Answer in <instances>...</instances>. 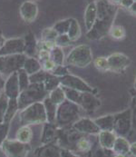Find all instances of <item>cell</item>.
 Here are the masks:
<instances>
[{"label":"cell","mask_w":136,"mask_h":157,"mask_svg":"<svg viewBox=\"0 0 136 157\" xmlns=\"http://www.w3.org/2000/svg\"><path fill=\"white\" fill-rule=\"evenodd\" d=\"M44 105H45V112H46V116H47V123L55 124V118H56V112H57V107L55 104H54L48 96L44 100Z\"/></svg>","instance_id":"cell-24"},{"label":"cell","mask_w":136,"mask_h":157,"mask_svg":"<svg viewBox=\"0 0 136 157\" xmlns=\"http://www.w3.org/2000/svg\"><path fill=\"white\" fill-rule=\"evenodd\" d=\"M76 149L81 153H88L92 150V144L85 136L83 135L76 143Z\"/></svg>","instance_id":"cell-31"},{"label":"cell","mask_w":136,"mask_h":157,"mask_svg":"<svg viewBox=\"0 0 136 157\" xmlns=\"http://www.w3.org/2000/svg\"><path fill=\"white\" fill-rule=\"evenodd\" d=\"M50 54H51V60L56 66H64L66 57L62 47L56 45L50 51Z\"/></svg>","instance_id":"cell-28"},{"label":"cell","mask_w":136,"mask_h":157,"mask_svg":"<svg viewBox=\"0 0 136 157\" xmlns=\"http://www.w3.org/2000/svg\"><path fill=\"white\" fill-rule=\"evenodd\" d=\"M129 155L136 157V142L130 144V153Z\"/></svg>","instance_id":"cell-46"},{"label":"cell","mask_w":136,"mask_h":157,"mask_svg":"<svg viewBox=\"0 0 136 157\" xmlns=\"http://www.w3.org/2000/svg\"><path fill=\"white\" fill-rule=\"evenodd\" d=\"M61 157H91L86 155H79L74 154L73 151H70L67 149H62L61 150Z\"/></svg>","instance_id":"cell-44"},{"label":"cell","mask_w":136,"mask_h":157,"mask_svg":"<svg viewBox=\"0 0 136 157\" xmlns=\"http://www.w3.org/2000/svg\"><path fill=\"white\" fill-rule=\"evenodd\" d=\"M44 85H45V90L50 93L52 92L53 90H55V88L59 87L61 85H60V80L57 76L52 75V74H49L47 78L45 79V81L44 82Z\"/></svg>","instance_id":"cell-30"},{"label":"cell","mask_w":136,"mask_h":157,"mask_svg":"<svg viewBox=\"0 0 136 157\" xmlns=\"http://www.w3.org/2000/svg\"><path fill=\"white\" fill-rule=\"evenodd\" d=\"M97 18V6L96 2H91L88 4L85 13V24L87 32H90L93 29Z\"/></svg>","instance_id":"cell-18"},{"label":"cell","mask_w":136,"mask_h":157,"mask_svg":"<svg viewBox=\"0 0 136 157\" xmlns=\"http://www.w3.org/2000/svg\"><path fill=\"white\" fill-rule=\"evenodd\" d=\"M33 138V131L30 126H21L16 135V139L23 144H29Z\"/></svg>","instance_id":"cell-25"},{"label":"cell","mask_w":136,"mask_h":157,"mask_svg":"<svg viewBox=\"0 0 136 157\" xmlns=\"http://www.w3.org/2000/svg\"><path fill=\"white\" fill-rule=\"evenodd\" d=\"M52 75L60 78V77H63L66 75H69V71H68L67 67H66L65 66H57L55 69L53 71Z\"/></svg>","instance_id":"cell-43"},{"label":"cell","mask_w":136,"mask_h":157,"mask_svg":"<svg viewBox=\"0 0 136 157\" xmlns=\"http://www.w3.org/2000/svg\"><path fill=\"white\" fill-rule=\"evenodd\" d=\"M92 59V52L89 45H81L72 49L66 57L65 62L71 66L84 68L90 65Z\"/></svg>","instance_id":"cell-5"},{"label":"cell","mask_w":136,"mask_h":157,"mask_svg":"<svg viewBox=\"0 0 136 157\" xmlns=\"http://www.w3.org/2000/svg\"><path fill=\"white\" fill-rule=\"evenodd\" d=\"M6 39L4 37V36L0 33V50L2 49V47H3V45H5V43H6Z\"/></svg>","instance_id":"cell-47"},{"label":"cell","mask_w":136,"mask_h":157,"mask_svg":"<svg viewBox=\"0 0 136 157\" xmlns=\"http://www.w3.org/2000/svg\"><path fill=\"white\" fill-rule=\"evenodd\" d=\"M59 35L53 28H45L42 32V42H55Z\"/></svg>","instance_id":"cell-32"},{"label":"cell","mask_w":136,"mask_h":157,"mask_svg":"<svg viewBox=\"0 0 136 157\" xmlns=\"http://www.w3.org/2000/svg\"><path fill=\"white\" fill-rule=\"evenodd\" d=\"M49 93L45 90L44 84H30V86L20 93L17 101L19 105V110L36 104L44 102L48 96Z\"/></svg>","instance_id":"cell-4"},{"label":"cell","mask_w":136,"mask_h":157,"mask_svg":"<svg viewBox=\"0 0 136 157\" xmlns=\"http://www.w3.org/2000/svg\"><path fill=\"white\" fill-rule=\"evenodd\" d=\"M94 123L100 128L101 131H113L114 127V115H105L96 118Z\"/></svg>","instance_id":"cell-23"},{"label":"cell","mask_w":136,"mask_h":157,"mask_svg":"<svg viewBox=\"0 0 136 157\" xmlns=\"http://www.w3.org/2000/svg\"><path fill=\"white\" fill-rule=\"evenodd\" d=\"M57 125L51 123H45L44 126V130L42 133V144H48L55 143L57 138Z\"/></svg>","instance_id":"cell-17"},{"label":"cell","mask_w":136,"mask_h":157,"mask_svg":"<svg viewBox=\"0 0 136 157\" xmlns=\"http://www.w3.org/2000/svg\"><path fill=\"white\" fill-rule=\"evenodd\" d=\"M72 41L70 40L69 36L67 35H59L55 40V44L57 46H60V47H64V46H66L68 45Z\"/></svg>","instance_id":"cell-42"},{"label":"cell","mask_w":136,"mask_h":157,"mask_svg":"<svg viewBox=\"0 0 136 157\" xmlns=\"http://www.w3.org/2000/svg\"><path fill=\"white\" fill-rule=\"evenodd\" d=\"M110 36L116 39V40H121L125 36V30L123 26L121 25H113L109 31Z\"/></svg>","instance_id":"cell-37"},{"label":"cell","mask_w":136,"mask_h":157,"mask_svg":"<svg viewBox=\"0 0 136 157\" xmlns=\"http://www.w3.org/2000/svg\"><path fill=\"white\" fill-rule=\"evenodd\" d=\"M25 51V40L21 37L7 39L0 50V56L22 55Z\"/></svg>","instance_id":"cell-10"},{"label":"cell","mask_w":136,"mask_h":157,"mask_svg":"<svg viewBox=\"0 0 136 157\" xmlns=\"http://www.w3.org/2000/svg\"><path fill=\"white\" fill-rule=\"evenodd\" d=\"M62 148L55 143L44 144L41 147H38L36 152V157H61Z\"/></svg>","instance_id":"cell-15"},{"label":"cell","mask_w":136,"mask_h":157,"mask_svg":"<svg viewBox=\"0 0 136 157\" xmlns=\"http://www.w3.org/2000/svg\"><path fill=\"white\" fill-rule=\"evenodd\" d=\"M94 67L100 71H109L107 57H97L93 61Z\"/></svg>","instance_id":"cell-39"},{"label":"cell","mask_w":136,"mask_h":157,"mask_svg":"<svg viewBox=\"0 0 136 157\" xmlns=\"http://www.w3.org/2000/svg\"><path fill=\"white\" fill-rule=\"evenodd\" d=\"M49 73L44 71L43 69L32 75H29V82L30 84H44L45 79L47 78Z\"/></svg>","instance_id":"cell-33"},{"label":"cell","mask_w":136,"mask_h":157,"mask_svg":"<svg viewBox=\"0 0 136 157\" xmlns=\"http://www.w3.org/2000/svg\"><path fill=\"white\" fill-rule=\"evenodd\" d=\"M109 71L122 73L131 65V60L128 56L121 53H114L107 57Z\"/></svg>","instance_id":"cell-11"},{"label":"cell","mask_w":136,"mask_h":157,"mask_svg":"<svg viewBox=\"0 0 136 157\" xmlns=\"http://www.w3.org/2000/svg\"><path fill=\"white\" fill-rule=\"evenodd\" d=\"M19 122L22 126L47 123V116L43 102L33 104L19 112Z\"/></svg>","instance_id":"cell-3"},{"label":"cell","mask_w":136,"mask_h":157,"mask_svg":"<svg viewBox=\"0 0 136 157\" xmlns=\"http://www.w3.org/2000/svg\"><path fill=\"white\" fill-rule=\"evenodd\" d=\"M38 60L39 62L41 63V65L43 63H45V61L51 59V54H50V51L45 49L44 47H38Z\"/></svg>","instance_id":"cell-41"},{"label":"cell","mask_w":136,"mask_h":157,"mask_svg":"<svg viewBox=\"0 0 136 157\" xmlns=\"http://www.w3.org/2000/svg\"><path fill=\"white\" fill-rule=\"evenodd\" d=\"M1 149L6 157H27L30 152L29 144H23L18 142L17 139H6Z\"/></svg>","instance_id":"cell-7"},{"label":"cell","mask_w":136,"mask_h":157,"mask_svg":"<svg viewBox=\"0 0 136 157\" xmlns=\"http://www.w3.org/2000/svg\"><path fill=\"white\" fill-rule=\"evenodd\" d=\"M126 157H135V156H133V155H130L129 156H126Z\"/></svg>","instance_id":"cell-53"},{"label":"cell","mask_w":136,"mask_h":157,"mask_svg":"<svg viewBox=\"0 0 136 157\" xmlns=\"http://www.w3.org/2000/svg\"><path fill=\"white\" fill-rule=\"evenodd\" d=\"M132 111L130 109L114 115L113 132L123 137L129 134L132 127Z\"/></svg>","instance_id":"cell-8"},{"label":"cell","mask_w":136,"mask_h":157,"mask_svg":"<svg viewBox=\"0 0 136 157\" xmlns=\"http://www.w3.org/2000/svg\"><path fill=\"white\" fill-rule=\"evenodd\" d=\"M73 128L81 135H99L101 130L90 118H80L74 124Z\"/></svg>","instance_id":"cell-12"},{"label":"cell","mask_w":136,"mask_h":157,"mask_svg":"<svg viewBox=\"0 0 136 157\" xmlns=\"http://www.w3.org/2000/svg\"><path fill=\"white\" fill-rule=\"evenodd\" d=\"M5 94L8 97V99H17L20 94V88L18 83V75L17 72L12 74L6 80L5 85Z\"/></svg>","instance_id":"cell-14"},{"label":"cell","mask_w":136,"mask_h":157,"mask_svg":"<svg viewBox=\"0 0 136 157\" xmlns=\"http://www.w3.org/2000/svg\"><path fill=\"white\" fill-rule=\"evenodd\" d=\"M23 70L28 75H32L42 70V65L39 62V60L36 59V57H26Z\"/></svg>","instance_id":"cell-21"},{"label":"cell","mask_w":136,"mask_h":157,"mask_svg":"<svg viewBox=\"0 0 136 157\" xmlns=\"http://www.w3.org/2000/svg\"><path fill=\"white\" fill-rule=\"evenodd\" d=\"M116 138L117 135L113 131H101L98 135L100 146L107 150H113Z\"/></svg>","instance_id":"cell-19"},{"label":"cell","mask_w":136,"mask_h":157,"mask_svg":"<svg viewBox=\"0 0 136 157\" xmlns=\"http://www.w3.org/2000/svg\"><path fill=\"white\" fill-rule=\"evenodd\" d=\"M113 151L115 153V155H127L130 153V144L124 137L117 136L113 145Z\"/></svg>","instance_id":"cell-22"},{"label":"cell","mask_w":136,"mask_h":157,"mask_svg":"<svg viewBox=\"0 0 136 157\" xmlns=\"http://www.w3.org/2000/svg\"><path fill=\"white\" fill-rule=\"evenodd\" d=\"M5 85H6V80H5V78H4V76L0 74V95L4 93Z\"/></svg>","instance_id":"cell-45"},{"label":"cell","mask_w":136,"mask_h":157,"mask_svg":"<svg viewBox=\"0 0 136 157\" xmlns=\"http://www.w3.org/2000/svg\"><path fill=\"white\" fill-rule=\"evenodd\" d=\"M71 22H70V27H69V31L67 33V36H69L70 40L73 41H76L80 36H81V28L78 22L74 19V18H70Z\"/></svg>","instance_id":"cell-29"},{"label":"cell","mask_w":136,"mask_h":157,"mask_svg":"<svg viewBox=\"0 0 136 157\" xmlns=\"http://www.w3.org/2000/svg\"><path fill=\"white\" fill-rule=\"evenodd\" d=\"M18 75V83H19V88H20V93L25 91L29 86H30V82H29V75L21 69L20 71L17 72Z\"/></svg>","instance_id":"cell-35"},{"label":"cell","mask_w":136,"mask_h":157,"mask_svg":"<svg viewBox=\"0 0 136 157\" xmlns=\"http://www.w3.org/2000/svg\"><path fill=\"white\" fill-rule=\"evenodd\" d=\"M26 57L25 54L0 56V74L8 77L12 74L20 71L24 67Z\"/></svg>","instance_id":"cell-6"},{"label":"cell","mask_w":136,"mask_h":157,"mask_svg":"<svg viewBox=\"0 0 136 157\" xmlns=\"http://www.w3.org/2000/svg\"><path fill=\"white\" fill-rule=\"evenodd\" d=\"M97 6V18L93 29L88 32L87 37L90 39L99 38L108 33L113 26V18L116 14V7L113 4L104 1H98Z\"/></svg>","instance_id":"cell-1"},{"label":"cell","mask_w":136,"mask_h":157,"mask_svg":"<svg viewBox=\"0 0 136 157\" xmlns=\"http://www.w3.org/2000/svg\"><path fill=\"white\" fill-rule=\"evenodd\" d=\"M59 80H60V85L62 86L67 87L70 89L76 90L81 93H90L93 94L96 93L94 88L91 87L84 80H82L81 78L75 75H66L63 77H60Z\"/></svg>","instance_id":"cell-9"},{"label":"cell","mask_w":136,"mask_h":157,"mask_svg":"<svg viewBox=\"0 0 136 157\" xmlns=\"http://www.w3.org/2000/svg\"><path fill=\"white\" fill-rule=\"evenodd\" d=\"M115 153L113 150H107L101 146L95 148V150L93 152L91 157H114Z\"/></svg>","instance_id":"cell-38"},{"label":"cell","mask_w":136,"mask_h":157,"mask_svg":"<svg viewBox=\"0 0 136 157\" xmlns=\"http://www.w3.org/2000/svg\"><path fill=\"white\" fill-rule=\"evenodd\" d=\"M130 10H131V12H133L134 14H135L136 15V1H134V2L132 4V6H130Z\"/></svg>","instance_id":"cell-49"},{"label":"cell","mask_w":136,"mask_h":157,"mask_svg":"<svg viewBox=\"0 0 136 157\" xmlns=\"http://www.w3.org/2000/svg\"><path fill=\"white\" fill-rule=\"evenodd\" d=\"M18 110H19V105H18L17 99H9L8 107H7V110L4 118V122L10 124L14 116L16 115V113L18 112Z\"/></svg>","instance_id":"cell-26"},{"label":"cell","mask_w":136,"mask_h":157,"mask_svg":"<svg viewBox=\"0 0 136 157\" xmlns=\"http://www.w3.org/2000/svg\"><path fill=\"white\" fill-rule=\"evenodd\" d=\"M79 119L80 108L78 105L66 99L63 104L58 105L55 118V124L58 128L68 129Z\"/></svg>","instance_id":"cell-2"},{"label":"cell","mask_w":136,"mask_h":157,"mask_svg":"<svg viewBox=\"0 0 136 157\" xmlns=\"http://www.w3.org/2000/svg\"><path fill=\"white\" fill-rule=\"evenodd\" d=\"M9 123H5L3 122L0 124V148L3 144V143L7 139V135L9 132Z\"/></svg>","instance_id":"cell-40"},{"label":"cell","mask_w":136,"mask_h":157,"mask_svg":"<svg viewBox=\"0 0 136 157\" xmlns=\"http://www.w3.org/2000/svg\"><path fill=\"white\" fill-rule=\"evenodd\" d=\"M79 106L84 108L87 112H92L97 109L101 105V102L90 93H82L81 99L79 102Z\"/></svg>","instance_id":"cell-16"},{"label":"cell","mask_w":136,"mask_h":157,"mask_svg":"<svg viewBox=\"0 0 136 157\" xmlns=\"http://www.w3.org/2000/svg\"><path fill=\"white\" fill-rule=\"evenodd\" d=\"M8 102H9L8 97L5 94V93H3L0 95V124L4 122V118L8 107Z\"/></svg>","instance_id":"cell-36"},{"label":"cell","mask_w":136,"mask_h":157,"mask_svg":"<svg viewBox=\"0 0 136 157\" xmlns=\"http://www.w3.org/2000/svg\"><path fill=\"white\" fill-rule=\"evenodd\" d=\"M127 155H115L114 157H126Z\"/></svg>","instance_id":"cell-50"},{"label":"cell","mask_w":136,"mask_h":157,"mask_svg":"<svg viewBox=\"0 0 136 157\" xmlns=\"http://www.w3.org/2000/svg\"><path fill=\"white\" fill-rule=\"evenodd\" d=\"M25 51L24 54L27 57H35L38 54V44L33 34H28L25 36Z\"/></svg>","instance_id":"cell-20"},{"label":"cell","mask_w":136,"mask_h":157,"mask_svg":"<svg viewBox=\"0 0 136 157\" xmlns=\"http://www.w3.org/2000/svg\"><path fill=\"white\" fill-rule=\"evenodd\" d=\"M19 13L22 19L26 23L35 21L38 15L37 4L34 1H25L19 7Z\"/></svg>","instance_id":"cell-13"},{"label":"cell","mask_w":136,"mask_h":157,"mask_svg":"<svg viewBox=\"0 0 136 157\" xmlns=\"http://www.w3.org/2000/svg\"><path fill=\"white\" fill-rule=\"evenodd\" d=\"M70 22H71L70 18L59 21L53 26V28L57 32L58 35H67L70 27Z\"/></svg>","instance_id":"cell-34"},{"label":"cell","mask_w":136,"mask_h":157,"mask_svg":"<svg viewBox=\"0 0 136 157\" xmlns=\"http://www.w3.org/2000/svg\"><path fill=\"white\" fill-rule=\"evenodd\" d=\"M134 97H135V98H134V100L136 101V90H135V92H134Z\"/></svg>","instance_id":"cell-51"},{"label":"cell","mask_w":136,"mask_h":157,"mask_svg":"<svg viewBox=\"0 0 136 157\" xmlns=\"http://www.w3.org/2000/svg\"><path fill=\"white\" fill-rule=\"evenodd\" d=\"M134 89L136 90V78H135V82H134Z\"/></svg>","instance_id":"cell-52"},{"label":"cell","mask_w":136,"mask_h":157,"mask_svg":"<svg viewBox=\"0 0 136 157\" xmlns=\"http://www.w3.org/2000/svg\"><path fill=\"white\" fill-rule=\"evenodd\" d=\"M132 119H133V120H132L133 126L136 129V108L135 110H134V113H133V118H132Z\"/></svg>","instance_id":"cell-48"},{"label":"cell","mask_w":136,"mask_h":157,"mask_svg":"<svg viewBox=\"0 0 136 157\" xmlns=\"http://www.w3.org/2000/svg\"><path fill=\"white\" fill-rule=\"evenodd\" d=\"M48 98L56 105H60L61 104H63L66 100L65 91L61 86L55 90H53L52 92H50L48 94Z\"/></svg>","instance_id":"cell-27"}]
</instances>
